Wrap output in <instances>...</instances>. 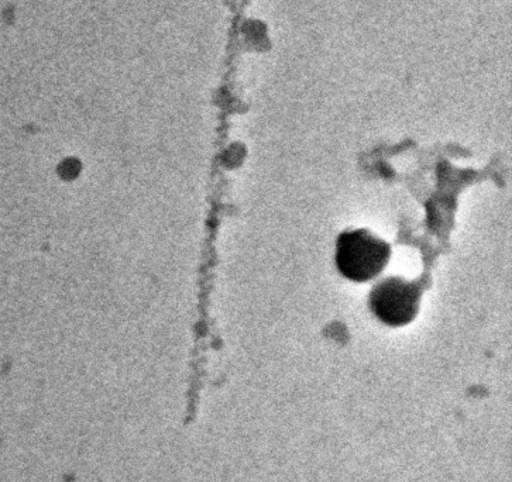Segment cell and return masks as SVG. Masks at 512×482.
<instances>
[{"instance_id":"cell-2","label":"cell","mask_w":512,"mask_h":482,"mask_svg":"<svg viewBox=\"0 0 512 482\" xmlns=\"http://www.w3.org/2000/svg\"><path fill=\"white\" fill-rule=\"evenodd\" d=\"M421 294L422 288L418 281L387 278L371 291V312L388 326L408 325L417 316Z\"/></svg>"},{"instance_id":"cell-1","label":"cell","mask_w":512,"mask_h":482,"mask_svg":"<svg viewBox=\"0 0 512 482\" xmlns=\"http://www.w3.org/2000/svg\"><path fill=\"white\" fill-rule=\"evenodd\" d=\"M391 249L367 230L340 234L336 247V265L347 280L367 282L377 277L390 260Z\"/></svg>"}]
</instances>
